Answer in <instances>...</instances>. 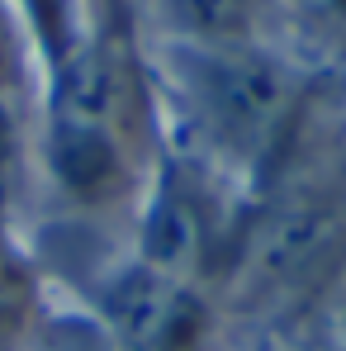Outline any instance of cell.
I'll use <instances>...</instances> for the list:
<instances>
[{
    "label": "cell",
    "instance_id": "1",
    "mask_svg": "<svg viewBox=\"0 0 346 351\" xmlns=\"http://www.w3.org/2000/svg\"><path fill=\"white\" fill-rule=\"evenodd\" d=\"M166 147L143 38H86L43 71L19 219L128 233Z\"/></svg>",
    "mask_w": 346,
    "mask_h": 351
},
{
    "label": "cell",
    "instance_id": "2",
    "mask_svg": "<svg viewBox=\"0 0 346 351\" xmlns=\"http://www.w3.org/2000/svg\"><path fill=\"white\" fill-rule=\"evenodd\" d=\"M147 62L166 147L223 176L247 199L266 195L304 110V71L294 53L280 43H147Z\"/></svg>",
    "mask_w": 346,
    "mask_h": 351
},
{
    "label": "cell",
    "instance_id": "3",
    "mask_svg": "<svg viewBox=\"0 0 346 351\" xmlns=\"http://www.w3.org/2000/svg\"><path fill=\"white\" fill-rule=\"evenodd\" d=\"M346 271V195L275 190L256 195L232 237L219 299L232 323L280 318L323 294Z\"/></svg>",
    "mask_w": 346,
    "mask_h": 351
},
{
    "label": "cell",
    "instance_id": "4",
    "mask_svg": "<svg viewBox=\"0 0 346 351\" xmlns=\"http://www.w3.org/2000/svg\"><path fill=\"white\" fill-rule=\"evenodd\" d=\"M247 204L251 199L242 190H232L223 176L180 157L175 147H162L157 171L133 209L123 242L138 261H147L166 276H180V280L209 285L219 294Z\"/></svg>",
    "mask_w": 346,
    "mask_h": 351
},
{
    "label": "cell",
    "instance_id": "5",
    "mask_svg": "<svg viewBox=\"0 0 346 351\" xmlns=\"http://www.w3.org/2000/svg\"><path fill=\"white\" fill-rule=\"evenodd\" d=\"M143 38L180 48L280 43V0H143Z\"/></svg>",
    "mask_w": 346,
    "mask_h": 351
},
{
    "label": "cell",
    "instance_id": "6",
    "mask_svg": "<svg viewBox=\"0 0 346 351\" xmlns=\"http://www.w3.org/2000/svg\"><path fill=\"white\" fill-rule=\"evenodd\" d=\"M53 285L34 256V242L24 233L19 214L0 209V351H19L38 313L48 308Z\"/></svg>",
    "mask_w": 346,
    "mask_h": 351
},
{
    "label": "cell",
    "instance_id": "7",
    "mask_svg": "<svg viewBox=\"0 0 346 351\" xmlns=\"http://www.w3.org/2000/svg\"><path fill=\"white\" fill-rule=\"evenodd\" d=\"M280 38L313 58L346 62V0H280Z\"/></svg>",
    "mask_w": 346,
    "mask_h": 351
},
{
    "label": "cell",
    "instance_id": "8",
    "mask_svg": "<svg viewBox=\"0 0 346 351\" xmlns=\"http://www.w3.org/2000/svg\"><path fill=\"white\" fill-rule=\"evenodd\" d=\"M19 351H119V347L81 304L53 294L48 308L38 313V323L29 328V337L19 342Z\"/></svg>",
    "mask_w": 346,
    "mask_h": 351
},
{
    "label": "cell",
    "instance_id": "9",
    "mask_svg": "<svg viewBox=\"0 0 346 351\" xmlns=\"http://www.w3.org/2000/svg\"><path fill=\"white\" fill-rule=\"evenodd\" d=\"M0 100L34 105L38 100V58L14 0H0Z\"/></svg>",
    "mask_w": 346,
    "mask_h": 351
},
{
    "label": "cell",
    "instance_id": "10",
    "mask_svg": "<svg viewBox=\"0 0 346 351\" xmlns=\"http://www.w3.org/2000/svg\"><path fill=\"white\" fill-rule=\"evenodd\" d=\"M86 38H143V0H81Z\"/></svg>",
    "mask_w": 346,
    "mask_h": 351
},
{
    "label": "cell",
    "instance_id": "11",
    "mask_svg": "<svg viewBox=\"0 0 346 351\" xmlns=\"http://www.w3.org/2000/svg\"><path fill=\"white\" fill-rule=\"evenodd\" d=\"M251 351H289V347H251Z\"/></svg>",
    "mask_w": 346,
    "mask_h": 351
}]
</instances>
